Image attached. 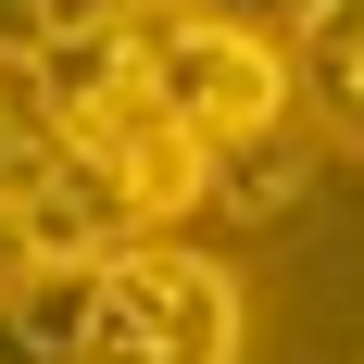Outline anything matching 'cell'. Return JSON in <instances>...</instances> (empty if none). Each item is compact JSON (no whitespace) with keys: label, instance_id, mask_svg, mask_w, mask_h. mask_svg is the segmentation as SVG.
<instances>
[{"label":"cell","instance_id":"6da1fadb","mask_svg":"<svg viewBox=\"0 0 364 364\" xmlns=\"http://www.w3.org/2000/svg\"><path fill=\"white\" fill-rule=\"evenodd\" d=\"M13 352L26 364H239L252 352V301L214 252H188L176 226L113 239L88 264H50L26 289H0Z\"/></svg>","mask_w":364,"mask_h":364},{"label":"cell","instance_id":"7a4b0ae2","mask_svg":"<svg viewBox=\"0 0 364 364\" xmlns=\"http://www.w3.org/2000/svg\"><path fill=\"white\" fill-rule=\"evenodd\" d=\"M26 88H38V113H50V139L88 164V188H101L139 239L176 226L188 201L226 176L214 151L176 126V101H164V75H151V50H139V13H113V26H50L26 50Z\"/></svg>","mask_w":364,"mask_h":364},{"label":"cell","instance_id":"3957f363","mask_svg":"<svg viewBox=\"0 0 364 364\" xmlns=\"http://www.w3.org/2000/svg\"><path fill=\"white\" fill-rule=\"evenodd\" d=\"M139 50H151V75H164L176 126L214 151V164H264L277 126L301 113V50H289L277 26H252V13H214V0H139Z\"/></svg>","mask_w":364,"mask_h":364},{"label":"cell","instance_id":"277c9868","mask_svg":"<svg viewBox=\"0 0 364 364\" xmlns=\"http://www.w3.org/2000/svg\"><path fill=\"white\" fill-rule=\"evenodd\" d=\"M50 176H63V139H50V113H38L26 63H0V289H26V277H50V252H38V214H50Z\"/></svg>","mask_w":364,"mask_h":364},{"label":"cell","instance_id":"5b68a950","mask_svg":"<svg viewBox=\"0 0 364 364\" xmlns=\"http://www.w3.org/2000/svg\"><path fill=\"white\" fill-rule=\"evenodd\" d=\"M289 50H301V113L364 164V0H314L289 26Z\"/></svg>","mask_w":364,"mask_h":364},{"label":"cell","instance_id":"8992f818","mask_svg":"<svg viewBox=\"0 0 364 364\" xmlns=\"http://www.w3.org/2000/svg\"><path fill=\"white\" fill-rule=\"evenodd\" d=\"M38 38H50V13H38V0H0V63H26Z\"/></svg>","mask_w":364,"mask_h":364},{"label":"cell","instance_id":"52a82bcc","mask_svg":"<svg viewBox=\"0 0 364 364\" xmlns=\"http://www.w3.org/2000/svg\"><path fill=\"white\" fill-rule=\"evenodd\" d=\"M50 26H113V13H139V0H38Z\"/></svg>","mask_w":364,"mask_h":364},{"label":"cell","instance_id":"ba28073f","mask_svg":"<svg viewBox=\"0 0 364 364\" xmlns=\"http://www.w3.org/2000/svg\"><path fill=\"white\" fill-rule=\"evenodd\" d=\"M214 13H252V26H277V38H289L301 13H314V0H214Z\"/></svg>","mask_w":364,"mask_h":364}]
</instances>
